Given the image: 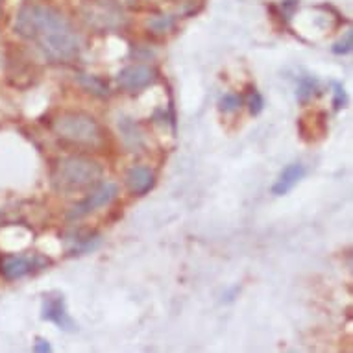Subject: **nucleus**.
Here are the masks:
<instances>
[{"instance_id": "f257e3e1", "label": "nucleus", "mask_w": 353, "mask_h": 353, "mask_svg": "<svg viewBox=\"0 0 353 353\" xmlns=\"http://www.w3.org/2000/svg\"><path fill=\"white\" fill-rule=\"evenodd\" d=\"M13 28L28 39L50 61H70L81 48V35L56 8L28 4L19 10Z\"/></svg>"}, {"instance_id": "f03ea898", "label": "nucleus", "mask_w": 353, "mask_h": 353, "mask_svg": "<svg viewBox=\"0 0 353 353\" xmlns=\"http://www.w3.org/2000/svg\"><path fill=\"white\" fill-rule=\"evenodd\" d=\"M52 178L59 191L78 192L97 185L102 178V167L89 157L72 156L58 163Z\"/></svg>"}, {"instance_id": "7ed1b4c3", "label": "nucleus", "mask_w": 353, "mask_h": 353, "mask_svg": "<svg viewBox=\"0 0 353 353\" xmlns=\"http://www.w3.org/2000/svg\"><path fill=\"white\" fill-rule=\"evenodd\" d=\"M54 132L61 139L81 146H99L102 143V130L91 115L80 111H69L54 121Z\"/></svg>"}, {"instance_id": "20e7f679", "label": "nucleus", "mask_w": 353, "mask_h": 353, "mask_svg": "<svg viewBox=\"0 0 353 353\" xmlns=\"http://www.w3.org/2000/svg\"><path fill=\"white\" fill-rule=\"evenodd\" d=\"M80 15L87 26L100 32H115L128 23L122 8L113 0H85L80 8Z\"/></svg>"}, {"instance_id": "39448f33", "label": "nucleus", "mask_w": 353, "mask_h": 353, "mask_svg": "<svg viewBox=\"0 0 353 353\" xmlns=\"http://www.w3.org/2000/svg\"><path fill=\"white\" fill-rule=\"evenodd\" d=\"M50 263L43 255H4L0 259V274L6 279H21L28 274L45 268Z\"/></svg>"}, {"instance_id": "423d86ee", "label": "nucleus", "mask_w": 353, "mask_h": 353, "mask_svg": "<svg viewBox=\"0 0 353 353\" xmlns=\"http://www.w3.org/2000/svg\"><path fill=\"white\" fill-rule=\"evenodd\" d=\"M117 192H119L117 183H113V181H102V183H100L83 202H80L78 205H74V208L70 209L69 219H83V216H87L89 213H93V211H97L99 208H104V205H108V203H111L115 200Z\"/></svg>"}, {"instance_id": "0eeeda50", "label": "nucleus", "mask_w": 353, "mask_h": 353, "mask_svg": "<svg viewBox=\"0 0 353 353\" xmlns=\"http://www.w3.org/2000/svg\"><path fill=\"white\" fill-rule=\"evenodd\" d=\"M41 319L48 320L63 331L74 330V320L70 319L65 307V300L61 294H48L43 300V309H41Z\"/></svg>"}, {"instance_id": "6e6552de", "label": "nucleus", "mask_w": 353, "mask_h": 353, "mask_svg": "<svg viewBox=\"0 0 353 353\" xmlns=\"http://www.w3.org/2000/svg\"><path fill=\"white\" fill-rule=\"evenodd\" d=\"M156 80V70L146 67V65H130L126 69H122L117 76V81L122 89H126L130 93L141 91Z\"/></svg>"}, {"instance_id": "1a4fd4ad", "label": "nucleus", "mask_w": 353, "mask_h": 353, "mask_svg": "<svg viewBox=\"0 0 353 353\" xmlns=\"http://www.w3.org/2000/svg\"><path fill=\"white\" fill-rule=\"evenodd\" d=\"M156 183V176L148 167H132L126 174V185L134 194H146Z\"/></svg>"}, {"instance_id": "9d476101", "label": "nucleus", "mask_w": 353, "mask_h": 353, "mask_svg": "<svg viewBox=\"0 0 353 353\" xmlns=\"http://www.w3.org/2000/svg\"><path fill=\"white\" fill-rule=\"evenodd\" d=\"M303 176H305V167L301 163H292L289 167H285L283 172L279 174L278 181L272 187V192L276 196H283V194H287V192L292 191L298 185V181Z\"/></svg>"}, {"instance_id": "9b49d317", "label": "nucleus", "mask_w": 353, "mask_h": 353, "mask_svg": "<svg viewBox=\"0 0 353 353\" xmlns=\"http://www.w3.org/2000/svg\"><path fill=\"white\" fill-rule=\"evenodd\" d=\"M78 80H80V85L85 89L87 93H93L94 97H108V93H110L108 85L100 78H97V76L81 74Z\"/></svg>"}, {"instance_id": "f8f14e48", "label": "nucleus", "mask_w": 353, "mask_h": 353, "mask_svg": "<svg viewBox=\"0 0 353 353\" xmlns=\"http://www.w3.org/2000/svg\"><path fill=\"white\" fill-rule=\"evenodd\" d=\"M316 89H319L316 87V80H313L311 76H303V78H300V83H298L296 99H298L300 104H307L316 94Z\"/></svg>"}, {"instance_id": "ddd939ff", "label": "nucleus", "mask_w": 353, "mask_h": 353, "mask_svg": "<svg viewBox=\"0 0 353 353\" xmlns=\"http://www.w3.org/2000/svg\"><path fill=\"white\" fill-rule=\"evenodd\" d=\"M146 26L154 32V34H165L174 26V19L170 15H157V17H152Z\"/></svg>"}, {"instance_id": "4468645a", "label": "nucleus", "mask_w": 353, "mask_h": 353, "mask_svg": "<svg viewBox=\"0 0 353 353\" xmlns=\"http://www.w3.org/2000/svg\"><path fill=\"white\" fill-rule=\"evenodd\" d=\"M241 105H243V97H241V94L228 93L220 99V111H224V113H233V111H237Z\"/></svg>"}, {"instance_id": "2eb2a0df", "label": "nucleus", "mask_w": 353, "mask_h": 353, "mask_svg": "<svg viewBox=\"0 0 353 353\" xmlns=\"http://www.w3.org/2000/svg\"><path fill=\"white\" fill-rule=\"evenodd\" d=\"M352 47H353V35L352 32H346L342 39H339L333 45V52L335 54H347L352 52Z\"/></svg>"}, {"instance_id": "dca6fc26", "label": "nucleus", "mask_w": 353, "mask_h": 353, "mask_svg": "<svg viewBox=\"0 0 353 353\" xmlns=\"http://www.w3.org/2000/svg\"><path fill=\"white\" fill-rule=\"evenodd\" d=\"M263 105H265V100H263V97L254 89V93H252L248 102L250 113H252V115H259L261 111H263Z\"/></svg>"}, {"instance_id": "f3484780", "label": "nucleus", "mask_w": 353, "mask_h": 353, "mask_svg": "<svg viewBox=\"0 0 353 353\" xmlns=\"http://www.w3.org/2000/svg\"><path fill=\"white\" fill-rule=\"evenodd\" d=\"M333 89H335V100H333V104H335V110H341L346 104V93H344V87L339 81H333Z\"/></svg>"}, {"instance_id": "a211bd4d", "label": "nucleus", "mask_w": 353, "mask_h": 353, "mask_svg": "<svg viewBox=\"0 0 353 353\" xmlns=\"http://www.w3.org/2000/svg\"><path fill=\"white\" fill-rule=\"evenodd\" d=\"M50 350H52V347H50L48 341H45V339H37V342H35V346H34V352L45 353V352H50Z\"/></svg>"}, {"instance_id": "6ab92c4d", "label": "nucleus", "mask_w": 353, "mask_h": 353, "mask_svg": "<svg viewBox=\"0 0 353 353\" xmlns=\"http://www.w3.org/2000/svg\"><path fill=\"white\" fill-rule=\"evenodd\" d=\"M115 4H119L121 8H132L137 4V0H113Z\"/></svg>"}]
</instances>
